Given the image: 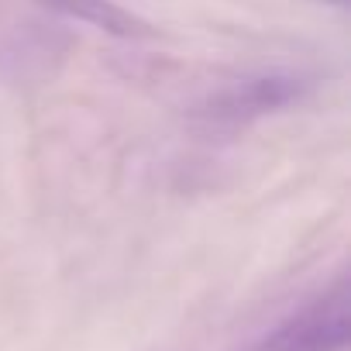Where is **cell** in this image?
<instances>
[{"label":"cell","mask_w":351,"mask_h":351,"mask_svg":"<svg viewBox=\"0 0 351 351\" xmlns=\"http://www.w3.org/2000/svg\"><path fill=\"white\" fill-rule=\"evenodd\" d=\"M42 8L62 14V18H73V21H83L104 35H114V38H131V42H145V38H155L158 32L141 21L138 14L124 11L114 0H38Z\"/></svg>","instance_id":"cell-3"},{"label":"cell","mask_w":351,"mask_h":351,"mask_svg":"<svg viewBox=\"0 0 351 351\" xmlns=\"http://www.w3.org/2000/svg\"><path fill=\"white\" fill-rule=\"evenodd\" d=\"M306 90L310 83L296 73H262L207 97L193 114L210 128H238V124H248V121H258L265 114H279L300 104Z\"/></svg>","instance_id":"cell-2"},{"label":"cell","mask_w":351,"mask_h":351,"mask_svg":"<svg viewBox=\"0 0 351 351\" xmlns=\"http://www.w3.org/2000/svg\"><path fill=\"white\" fill-rule=\"evenodd\" d=\"M351 341V286L337 279L324 296L276 324L245 351H344Z\"/></svg>","instance_id":"cell-1"}]
</instances>
